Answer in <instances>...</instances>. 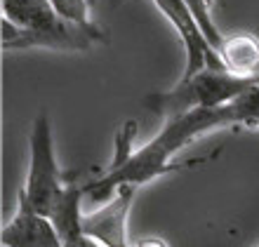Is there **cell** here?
<instances>
[{"label":"cell","mask_w":259,"mask_h":247,"mask_svg":"<svg viewBox=\"0 0 259 247\" xmlns=\"http://www.w3.org/2000/svg\"><path fill=\"white\" fill-rule=\"evenodd\" d=\"M252 127H259V116L254 118V123H252Z\"/></svg>","instance_id":"cell-17"},{"label":"cell","mask_w":259,"mask_h":247,"mask_svg":"<svg viewBox=\"0 0 259 247\" xmlns=\"http://www.w3.org/2000/svg\"><path fill=\"white\" fill-rule=\"evenodd\" d=\"M3 17L21 28H45L59 19L50 0H3Z\"/></svg>","instance_id":"cell-10"},{"label":"cell","mask_w":259,"mask_h":247,"mask_svg":"<svg viewBox=\"0 0 259 247\" xmlns=\"http://www.w3.org/2000/svg\"><path fill=\"white\" fill-rule=\"evenodd\" d=\"M0 240L5 247H64L52 219L35 212L21 191L17 195V214L5 224Z\"/></svg>","instance_id":"cell-7"},{"label":"cell","mask_w":259,"mask_h":247,"mask_svg":"<svg viewBox=\"0 0 259 247\" xmlns=\"http://www.w3.org/2000/svg\"><path fill=\"white\" fill-rule=\"evenodd\" d=\"M259 116V85L250 87L245 94L233 99L231 104L217 106V109H193L189 113H182L177 118H170L165 127L151 139L149 144L127 160L116 172H104L102 177L85 181V195L90 200H106L118 186L135 184L142 186L160 174H170L182 167L205 163L207 158H196L189 163L170 165V158L179 149L191 144L193 139L203 132H210L214 127H229V125H247L252 127L254 118Z\"/></svg>","instance_id":"cell-1"},{"label":"cell","mask_w":259,"mask_h":247,"mask_svg":"<svg viewBox=\"0 0 259 247\" xmlns=\"http://www.w3.org/2000/svg\"><path fill=\"white\" fill-rule=\"evenodd\" d=\"M28 146H31V163H28L26 186L21 188V193L26 195L28 205L35 212L50 217L64 191L66 179L62 177V172L57 167L52 125H50V118L45 111H40L38 118L33 120Z\"/></svg>","instance_id":"cell-3"},{"label":"cell","mask_w":259,"mask_h":247,"mask_svg":"<svg viewBox=\"0 0 259 247\" xmlns=\"http://www.w3.org/2000/svg\"><path fill=\"white\" fill-rule=\"evenodd\" d=\"M95 42L106 45L109 33L97 24L78 26L71 21L57 19L45 28H21L3 17V50H28V47H48V50H73L85 52Z\"/></svg>","instance_id":"cell-4"},{"label":"cell","mask_w":259,"mask_h":247,"mask_svg":"<svg viewBox=\"0 0 259 247\" xmlns=\"http://www.w3.org/2000/svg\"><path fill=\"white\" fill-rule=\"evenodd\" d=\"M226 71L238 76H257L259 73V38L252 33H236L224 38L219 47Z\"/></svg>","instance_id":"cell-9"},{"label":"cell","mask_w":259,"mask_h":247,"mask_svg":"<svg viewBox=\"0 0 259 247\" xmlns=\"http://www.w3.org/2000/svg\"><path fill=\"white\" fill-rule=\"evenodd\" d=\"M64 247H82V240L80 242H71V245H64Z\"/></svg>","instance_id":"cell-16"},{"label":"cell","mask_w":259,"mask_h":247,"mask_svg":"<svg viewBox=\"0 0 259 247\" xmlns=\"http://www.w3.org/2000/svg\"><path fill=\"white\" fill-rule=\"evenodd\" d=\"M257 85H259V73H257Z\"/></svg>","instance_id":"cell-18"},{"label":"cell","mask_w":259,"mask_h":247,"mask_svg":"<svg viewBox=\"0 0 259 247\" xmlns=\"http://www.w3.org/2000/svg\"><path fill=\"white\" fill-rule=\"evenodd\" d=\"M184 3L189 5V10L196 14V19H198V24H200V28H203L205 38H207L212 47L219 52L222 42H224V35L219 33L217 24H214V17H212V0H184Z\"/></svg>","instance_id":"cell-11"},{"label":"cell","mask_w":259,"mask_h":247,"mask_svg":"<svg viewBox=\"0 0 259 247\" xmlns=\"http://www.w3.org/2000/svg\"><path fill=\"white\" fill-rule=\"evenodd\" d=\"M82 198H85V184L78 181V177L66 179L64 191L57 200L55 210L50 214V219L55 224L57 233L62 238L64 245L82 240Z\"/></svg>","instance_id":"cell-8"},{"label":"cell","mask_w":259,"mask_h":247,"mask_svg":"<svg viewBox=\"0 0 259 247\" xmlns=\"http://www.w3.org/2000/svg\"><path fill=\"white\" fill-rule=\"evenodd\" d=\"M156 7L167 17L175 31L179 33L182 42L186 50V69L182 78H191L205 69L212 71H226L222 55L210 45V40L205 38L203 28L198 24L196 14L189 10L184 0H153Z\"/></svg>","instance_id":"cell-5"},{"label":"cell","mask_w":259,"mask_h":247,"mask_svg":"<svg viewBox=\"0 0 259 247\" xmlns=\"http://www.w3.org/2000/svg\"><path fill=\"white\" fill-rule=\"evenodd\" d=\"M254 85H257V76H238L231 71L205 69L191 78H182L167 92H153L144 96V106L151 113L170 120L193 109H217L231 104Z\"/></svg>","instance_id":"cell-2"},{"label":"cell","mask_w":259,"mask_h":247,"mask_svg":"<svg viewBox=\"0 0 259 247\" xmlns=\"http://www.w3.org/2000/svg\"><path fill=\"white\" fill-rule=\"evenodd\" d=\"M59 19L78 24V26H90L95 21L90 19V3L88 0H50Z\"/></svg>","instance_id":"cell-13"},{"label":"cell","mask_w":259,"mask_h":247,"mask_svg":"<svg viewBox=\"0 0 259 247\" xmlns=\"http://www.w3.org/2000/svg\"><path fill=\"white\" fill-rule=\"evenodd\" d=\"M135 137H137V120H127V123H123V127H120L118 134H116V151H113V160H111V165H109V170L106 172L120 170V167L135 156V151H132Z\"/></svg>","instance_id":"cell-12"},{"label":"cell","mask_w":259,"mask_h":247,"mask_svg":"<svg viewBox=\"0 0 259 247\" xmlns=\"http://www.w3.org/2000/svg\"><path fill=\"white\" fill-rule=\"evenodd\" d=\"M135 184L118 186L116 195L99 212L82 217V235L92 238L104 247H127V214L135 203Z\"/></svg>","instance_id":"cell-6"},{"label":"cell","mask_w":259,"mask_h":247,"mask_svg":"<svg viewBox=\"0 0 259 247\" xmlns=\"http://www.w3.org/2000/svg\"><path fill=\"white\" fill-rule=\"evenodd\" d=\"M116 3H118V0H116Z\"/></svg>","instance_id":"cell-19"},{"label":"cell","mask_w":259,"mask_h":247,"mask_svg":"<svg viewBox=\"0 0 259 247\" xmlns=\"http://www.w3.org/2000/svg\"><path fill=\"white\" fill-rule=\"evenodd\" d=\"M82 247H104V245H99L97 240H92V238H85V235H82Z\"/></svg>","instance_id":"cell-15"},{"label":"cell","mask_w":259,"mask_h":247,"mask_svg":"<svg viewBox=\"0 0 259 247\" xmlns=\"http://www.w3.org/2000/svg\"><path fill=\"white\" fill-rule=\"evenodd\" d=\"M137 247H167V242H163L160 238H146V240H142Z\"/></svg>","instance_id":"cell-14"}]
</instances>
